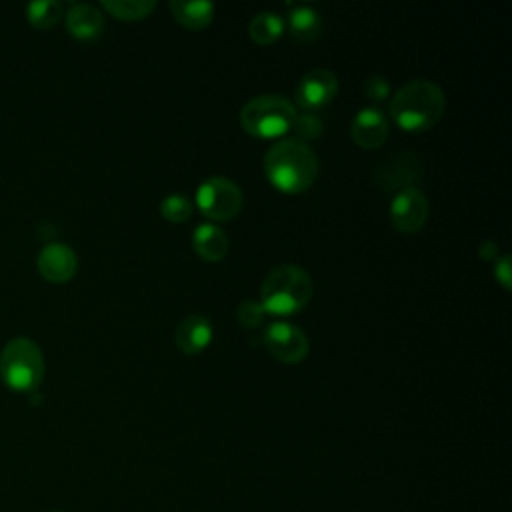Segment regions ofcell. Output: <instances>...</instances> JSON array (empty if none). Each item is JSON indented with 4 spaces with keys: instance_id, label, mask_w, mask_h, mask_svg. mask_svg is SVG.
I'll return each instance as SVG.
<instances>
[{
    "instance_id": "6da1fadb",
    "label": "cell",
    "mask_w": 512,
    "mask_h": 512,
    "mask_svg": "<svg viewBox=\"0 0 512 512\" xmlns=\"http://www.w3.org/2000/svg\"><path fill=\"white\" fill-rule=\"evenodd\" d=\"M264 170L270 184L284 194H298L310 188L318 176V156L302 140L288 136L272 144L264 156Z\"/></svg>"
},
{
    "instance_id": "7a4b0ae2",
    "label": "cell",
    "mask_w": 512,
    "mask_h": 512,
    "mask_svg": "<svg viewBox=\"0 0 512 512\" xmlns=\"http://www.w3.org/2000/svg\"><path fill=\"white\" fill-rule=\"evenodd\" d=\"M446 96L442 88L426 78L400 86L390 100V114L398 126L410 132L432 128L444 114Z\"/></svg>"
},
{
    "instance_id": "3957f363",
    "label": "cell",
    "mask_w": 512,
    "mask_h": 512,
    "mask_svg": "<svg viewBox=\"0 0 512 512\" xmlns=\"http://www.w3.org/2000/svg\"><path fill=\"white\" fill-rule=\"evenodd\" d=\"M312 298V278L296 264L272 268L260 288V304L268 314L288 316L302 310Z\"/></svg>"
},
{
    "instance_id": "277c9868",
    "label": "cell",
    "mask_w": 512,
    "mask_h": 512,
    "mask_svg": "<svg viewBox=\"0 0 512 512\" xmlns=\"http://www.w3.org/2000/svg\"><path fill=\"white\" fill-rule=\"evenodd\" d=\"M296 106L282 94H260L240 110L242 128L258 138H276L292 128Z\"/></svg>"
},
{
    "instance_id": "5b68a950",
    "label": "cell",
    "mask_w": 512,
    "mask_h": 512,
    "mask_svg": "<svg viewBox=\"0 0 512 512\" xmlns=\"http://www.w3.org/2000/svg\"><path fill=\"white\" fill-rule=\"evenodd\" d=\"M0 376L12 390H34L44 376V356L40 346L26 336L12 338L0 352Z\"/></svg>"
},
{
    "instance_id": "8992f818",
    "label": "cell",
    "mask_w": 512,
    "mask_h": 512,
    "mask_svg": "<svg viewBox=\"0 0 512 512\" xmlns=\"http://www.w3.org/2000/svg\"><path fill=\"white\" fill-rule=\"evenodd\" d=\"M196 206L210 220H230L242 208V190L226 176H210L196 188Z\"/></svg>"
},
{
    "instance_id": "52a82bcc",
    "label": "cell",
    "mask_w": 512,
    "mask_h": 512,
    "mask_svg": "<svg viewBox=\"0 0 512 512\" xmlns=\"http://www.w3.org/2000/svg\"><path fill=\"white\" fill-rule=\"evenodd\" d=\"M264 344L276 360L286 364H296L308 354L306 334L298 326L284 320H276L266 326Z\"/></svg>"
},
{
    "instance_id": "ba28073f",
    "label": "cell",
    "mask_w": 512,
    "mask_h": 512,
    "mask_svg": "<svg viewBox=\"0 0 512 512\" xmlns=\"http://www.w3.org/2000/svg\"><path fill=\"white\" fill-rule=\"evenodd\" d=\"M430 214V204L426 194L418 186L402 188L390 204V220L396 230L412 234L418 232Z\"/></svg>"
},
{
    "instance_id": "9c48e42d",
    "label": "cell",
    "mask_w": 512,
    "mask_h": 512,
    "mask_svg": "<svg viewBox=\"0 0 512 512\" xmlns=\"http://www.w3.org/2000/svg\"><path fill=\"white\" fill-rule=\"evenodd\" d=\"M338 90V78L334 72L326 68H312L308 70L298 86H296V102L302 110L314 112L316 108L326 106Z\"/></svg>"
},
{
    "instance_id": "30bf717a",
    "label": "cell",
    "mask_w": 512,
    "mask_h": 512,
    "mask_svg": "<svg viewBox=\"0 0 512 512\" xmlns=\"http://www.w3.org/2000/svg\"><path fill=\"white\" fill-rule=\"evenodd\" d=\"M38 272L48 282H66L76 274L78 260L70 246L62 242H50L38 252Z\"/></svg>"
},
{
    "instance_id": "8fae6325",
    "label": "cell",
    "mask_w": 512,
    "mask_h": 512,
    "mask_svg": "<svg viewBox=\"0 0 512 512\" xmlns=\"http://www.w3.org/2000/svg\"><path fill=\"white\" fill-rule=\"evenodd\" d=\"M350 136L360 148H378L388 138V120L380 108L366 106L356 112L350 124Z\"/></svg>"
},
{
    "instance_id": "7c38bea8",
    "label": "cell",
    "mask_w": 512,
    "mask_h": 512,
    "mask_svg": "<svg viewBox=\"0 0 512 512\" xmlns=\"http://www.w3.org/2000/svg\"><path fill=\"white\" fill-rule=\"evenodd\" d=\"M210 340H212V322L202 314L184 316L174 330V342L184 354L202 352L210 344Z\"/></svg>"
},
{
    "instance_id": "4fadbf2b",
    "label": "cell",
    "mask_w": 512,
    "mask_h": 512,
    "mask_svg": "<svg viewBox=\"0 0 512 512\" xmlns=\"http://www.w3.org/2000/svg\"><path fill=\"white\" fill-rule=\"evenodd\" d=\"M376 180L388 188V190H394V188H408L412 186L410 182L418 180L420 176V162L414 154H408V152H400L396 154L394 158H390L386 164H382L376 172H374Z\"/></svg>"
},
{
    "instance_id": "5bb4252c",
    "label": "cell",
    "mask_w": 512,
    "mask_h": 512,
    "mask_svg": "<svg viewBox=\"0 0 512 512\" xmlns=\"http://www.w3.org/2000/svg\"><path fill=\"white\" fill-rule=\"evenodd\" d=\"M192 248L202 260L218 262L228 252V236L218 224L202 222L192 232Z\"/></svg>"
},
{
    "instance_id": "9a60e30c",
    "label": "cell",
    "mask_w": 512,
    "mask_h": 512,
    "mask_svg": "<svg viewBox=\"0 0 512 512\" xmlns=\"http://www.w3.org/2000/svg\"><path fill=\"white\" fill-rule=\"evenodd\" d=\"M66 28L78 40H92L104 30V16L92 4H74L66 12Z\"/></svg>"
},
{
    "instance_id": "2e32d148",
    "label": "cell",
    "mask_w": 512,
    "mask_h": 512,
    "mask_svg": "<svg viewBox=\"0 0 512 512\" xmlns=\"http://www.w3.org/2000/svg\"><path fill=\"white\" fill-rule=\"evenodd\" d=\"M284 26H288V32L298 42H310L320 36L322 30V18L320 12L310 4H296L290 8L288 18L284 20Z\"/></svg>"
},
{
    "instance_id": "e0dca14e",
    "label": "cell",
    "mask_w": 512,
    "mask_h": 512,
    "mask_svg": "<svg viewBox=\"0 0 512 512\" xmlns=\"http://www.w3.org/2000/svg\"><path fill=\"white\" fill-rule=\"evenodd\" d=\"M170 12L182 26L202 30L214 18V4L204 0H170Z\"/></svg>"
},
{
    "instance_id": "ac0fdd59",
    "label": "cell",
    "mask_w": 512,
    "mask_h": 512,
    "mask_svg": "<svg viewBox=\"0 0 512 512\" xmlns=\"http://www.w3.org/2000/svg\"><path fill=\"white\" fill-rule=\"evenodd\" d=\"M248 32L250 38L260 44V46H268L272 42H276L282 32H284V18L278 12L272 10H264L252 16L250 24H248Z\"/></svg>"
},
{
    "instance_id": "d6986e66",
    "label": "cell",
    "mask_w": 512,
    "mask_h": 512,
    "mask_svg": "<svg viewBox=\"0 0 512 512\" xmlns=\"http://www.w3.org/2000/svg\"><path fill=\"white\" fill-rule=\"evenodd\" d=\"M102 6L120 20H142L156 8L154 0H102Z\"/></svg>"
},
{
    "instance_id": "ffe728a7",
    "label": "cell",
    "mask_w": 512,
    "mask_h": 512,
    "mask_svg": "<svg viewBox=\"0 0 512 512\" xmlns=\"http://www.w3.org/2000/svg\"><path fill=\"white\" fill-rule=\"evenodd\" d=\"M26 14L36 28H50L60 20L62 4L56 0H36L26 6Z\"/></svg>"
},
{
    "instance_id": "44dd1931",
    "label": "cell",
    "mask_w": 512,
    "mask_h": 512,
    "mask_svg": "<svg viewBox=\"0 0 512 512\" xmlns=\"http://www.w3.org/2000/svg\"><path fill=\"white\" fill-rule=\"evenodd\" d=\"M160 214L168 220V222H184L190 218L192 214V202L184 196V194H168L162 202H160Z\"/></svg>"
},
{
    "instance_id": "7402d4cb",
    "label": "cell",
    "mask_w": 512,
    "mask_h": 512,
    "mask_svg": "<svg viewBox=\"0 0 512 512\" xmlns=\"http://www.w3.org/2000/svg\"><path fill=\"white\" fill-rule=\"evenodd\" d=\"M292 130H294V138L306 142V140H314L322 134V120L316 112H308L302 110L300 114L296 112L294 122H292Z\"/></svg>"
},
{
    "instance_id": "603a6c76",
    "label": "cell",
    "mask_w": 512,
    "mask_h": 512,
    "mask_svg": "<svg viewBox=\"0 0 512 512\" xmlns=\"http://www.w3.org/2000/svg\"><path fill=\"white\" fill-rule=\"evenodd\" d=\"M266 310L260 304V300H242L236 308V318L244 328H258L264 318H266Z\"/></svg>"
},
{
    "instance_id": "cb8c5ba5",
    "label": "cell",
    "mask_w": 512,
    "mask_h": 512,
    "mask_svg": "<svg viewBox=\"0 0 512 512\" xmlns=\"http://www.w3.org/2000/svg\"><path fill=\"white\" fill-rule=\"evenodd\" d=\"M362 90H364V96L368 100H374V102H382L384 98L390 96V84L384 76L380 74H372L364 80L362 84Z\"/></svg>"
},
{
    "instance_id": "d4e9b609",
    "label": "cell",
    "mask_w": 512,
    "mask_h": 512,
    "mask_svg": "<svg viewBox=\"0 0 512 512\" xmlns=\"http://www.w3.org/2000/svg\"><path fill=\"white\" fill-rule=\"evenodd\" d=\"M494 276H496V280L502 284L504 290H510V284H512V268H510V256H508V254H502V256L496 258Z\"/></svg>"
},
{
    "instance_id": "484cf974",
    "label": "cell",
    "mask_w": 512,
    "mask_h": 512,
    "mask_svg": "<svg viewBox=\"0 0 512 512\" xmlns=\"http://www.w3.org/2000/svg\"><path fill=\"white\" fill-rule=\"evenodd\" d=\"M478 254H480V258H484V260L498 258V256H496V254H498V246H496V242H492V240H484V242L478 246Z\"/></svg>"
},
{
    "instance_id": "4316f807",
    "label": "cell",
    "mask_w": 512,
    "mask_h": 512,
    "mask_svg": "<svg viewBox=\"0 0 512 512\" xmlns=\"http://www.w3.org/2000/svg\"><path fill=\"white\" fill-rule=\"evenodd\" d=\"M52 512H62V510H52Z\"/></svg>"
}]
</instances>
